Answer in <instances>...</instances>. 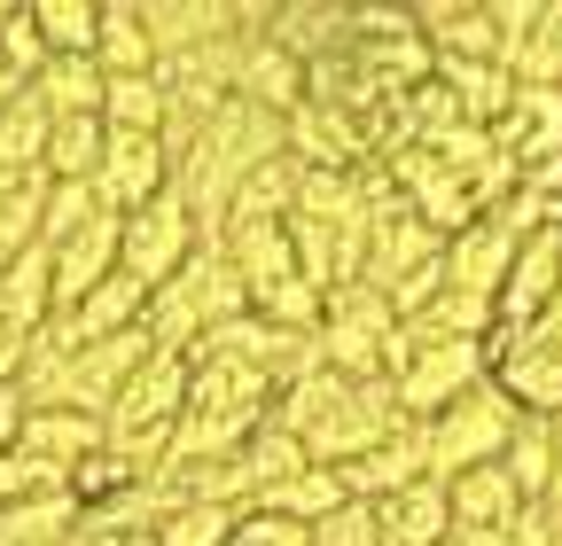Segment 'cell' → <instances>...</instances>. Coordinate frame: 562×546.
Masks as SVG:
<instances>
[{
  "mask_svg": "<svg viewBox=\"0 0 562 546\" xmlns=\"http://www.w3.org/2000/svg\"><path fill=\"white\" fill-rule=\"evenodd\" d=\"M398 422H406V414H398V398H391L383 375H375V383H351V375L313 367L305 383H290V390L273 398V430H290V437L313 453V468H344V460L375 453Z\"/></svg>",
  "mask_w": 562,
  "mask_h": 546,
  "instance_id": "obj_1",
  "label": "cell"
},
{
  "mask_svg": "<svg viewBox=\"0 0 562 546\" xmlns=\"http://www.w3.org/2000/svg\"><path fill=\"white\" fill-rule=\"evenodd\" d=\"M250 305H243V282H235V265H227V250L220 242H195V258L172 273L165 289H149V328L165 352H195L211 328H227V320H243Z\"/></svg>",
  "mask_w": 562,
  "mask_h": 546,
  "instance_id": "obj_2",
  "label": "cell"
},
{
  "mask_svg": "<svg viewBox=\"0 0 562 546\" xmlns=\"http://www.w3.org/2000/svg\"><path fill=\"white\" fill-rule=\"evenodd\" d=\"M220 250H227L235 282H243V305L258 320H273V328H321V289L305 282L290 227H227Z\"/></svg>",
  "mask_w": 562,
  "mask_h": 546,
  "instance_id": "obj_3",
  "label": "cell"
},
{
  "mask_svg": "<svg viewBox=\"0 0 562 546\" xmlns=\"http://www.w3.org/2000/svg\"><path fill=\"white\" fill-rule=\"evenodd\" d=\"M313 344H321V367L328 375H351V383H375L391 367V344H398V312L383 289L368 282H344L321 297V328H313Z\"/></svg>",
  "mask_w": 562,
  "mask_h": 546,
  "instance_id": "obj_4",
  "label": "cell"
},
{
  "mask_svg": "<svg viewBox=\"0 0 562 546\" xmlns=\"http://www.w3.org/2000/svg\"><path fill=\"white\" fill-rule=\"evenodd\" d=\"M516 406H508V390L501 383H476V390H461L446 414H430L422 422V445H430V476H469V468H492L508 453V437H516Z\"/></svg>",
  "mask_w": 562,
  "mask_h": 546,
  "instance_id": "obj_5",
  "label": "cell"
},
{
  "mask_svg": "<svg viewBox=\"0 0 562 546\" xmlns=\"http://www.w3.org/2000/svg\"><path fill=\"white\" fill-rule=\"evenodd\" d=\"M484 367L508 390L516 414L531 422H562V344L547 328H492L484 335Z\"/></svg>",
  "mask_w": 562,
  "mask_h": 546,
  "instance_id": "obj_6",
  "label": "cell"
},
{
  "mask_svg": "<svg viewBox=\"0 0 562 546\" xmlns=\"http://www.w3.org/2000/svg\"><path fill=\"white\" fill-rule=\"evenodd\" d=\"M195 242H203V227H195V212L165 187L157 203H140L133 219H117V273H133L140 289H165L172 273L195 258Z\"/></svg>",
  "mask_w": 562,
  "mask_h": 546,
  "instance_id": "obj_7",
  "label": "cell"
},
{
  "mask_svg": "<svg viewBox=\"0 0 562 546\" xmlns=\"http://www.w3.org/2000/svg\"><path fill=\"white\" fill-rule=\"evenodd\" d=\"M398 344H406V360H398V375H391V398H398L406 422L446 414L461 390H476V383L492 375V367H484V344H422V335H406V328H398Z\"/></svg>",
  "mask_w": 562,
  "mask_h": 546,
  "instance_id": "obj_8",
  "label": "cell"
},
{
  "mask_svg": "<svg viewBox=\"0 0 562 546\" xmlns=\"http://www.w3.org/2000/svg\"><path fill=\"white\" fill-rule=\"evenodd\" d=\"M94 203L110 219H133L140 203H157L172 187V149H165V133H110L102 141V164H94Z\"/></svg>",
  "mask_w": 562,
  "mask_h": 546,
  "instance_id": "obj_9",
  "label": "cell"
},
{
  "mask_svg": "<svg viewBox=\"0 0 562 546\" xmlns=\"http://www.w3.org/2000/svg\"><path fill=\"white\" fill-rule=\"evenodd\" d=\"M336 476H344V492L360 500V508H375V500H391V492L422 485V476H430V445H422V422H398V430H391L375 453L344 460Z\"/></svg>",
  "mask_w": 562,
  "mask_h": 546,
  "instance_id": "obj_10",
  "label": "cell"
},
{
  "mask_svg": "<svg viewBox=\"0 0 562 546\" xmlns=\"http://www.w3.org/2000/svg\"><path fill=\"white\" fill-rule=\"evenodd\" d=\"M508 265H516V235L501 227V219H469L461 235H446V289H461V297H501V282H508Z\"/></svg>",
  "mask_w": 562,
  "mask_h": 546,
  "instance_id": "obj_11",
  "label": "cell"
},
{
  "mask_svg": "<svg viewBox=\"0 0 562 546\" xmlns=\"http://www.w3.org/2000/svg\"><path fill=\"white\" fill-rule=\"evenodd\" d=\"M140 24H149L157 62H172V55H195L211 39L243 32V9H227V0H140Z\"/></svg>",
  "mask_w": 562,
  "mask_h": 546,
  "instance_id": "obj_12",
  "label": "cell"
},
{
  "mask_svg": "<svg viewBox=\"0 0 562 546\" xmlns=\"http://www.w3.org/2000/svg\"><path fill=\"white\" fill-rule=\"evenodd\" d=\"M47 258H55V312H70L94 282H110V273H117V219H110V212H94L79 235L55 242Z\"/></svg>",
  "mask_w": 562,
  "mask_h": 546,
  "instance_id": "obj_13",
  "label": "cell"
},
{
  "mask_svg": "<svg viewBox=\"0 0 562 546\" xmlns=\"http://www.w3.org/2000/svg\"><path fill=\"white\" fill-rule=\"evenodd\" d=\"M375 531H383V546H446V538H453L446 476H422V485L375 500Z\"/></svg>",
  "mask_w": 562,
  "mask_h": 546,
  "instance_id": "obj_14",
  "label": "cell"
},
{
  "mask_svg": "<svg viewBox=\"0 0 562 546\" xmlns=\"http://www.w3.org/2000/svg\"><path fill=\"white\" fill-rule=\"evenodd\" d=\"M110 437H102V422L94 414H70V406H32L24 414V437H16V453H32L40 468H55V476H70L87 453H102Z\"/></svg>",
  "mask_w": 562,
  "mask_h": 546,
  "instance_id": "obj_15",
  "label": "cell"
},
{
  "mask_svg": "<svg viewBox=\"0 0 562 546\" xmlns=\"http://www.w3.org/2000/svg\"><path fill=\"white\" fill-rule=\"evenodd\" d=\"M55 320V258L47 250H24L16 265H0V328L32 344V335Z\"/></svg>",
  "mask_w": 562,
  "mask_h": 546,
  "instance_id": "obj_16",
  "label": "cell"
},
{
  "mask_svg": "<svg viewBox=\"0 0 562 546\" xmlns=\"http://www.w3.org/2000/svg\"><path fill=\"white\" fill-rule=\"evenodd\" d=\"M297 187H305V164L281 149V157H266L243 187H235V203H227V227H290V212H297ZM220 227V235H227Z\"/></svg>",
  "mask_w": 562,
  "mask_h": 546,
  "instance_id": "obj_17",
  "label": "cell"
},
{
  "mask_svg": "<svg viewBox=\"0 0 562 546\" xmlns=\"http://www.w3.org/2000/svg\"><path fill=\"white\" fill-rule=\"evenodd\" d=\"M446 508H453V531H508L524 515V492L508 485V468H469V476H446Z\"/></svg>",
  "mask_w": 562,
  "mask_h": 546,
  "instance_id": "obj_18",
  "label": "cell"
},
{
  "mask_svg": "<svg viewBox=\"0 0 562 546\" xmlns=\"http://www.w3.org/2000/svg\"><path fill=\"white\" fill-rule=\"evenodd\" d=\"M94 71H102V79L157 71V47H149V24H140V0H102V24H94Z\"/></svg>",
  "mask_w": 562,
  "mask_h": 546,
  "instance_id": "obj_19",
  "label": "cell"
},
{
  "mask_svg": "<svg viewBox=\"0 0 562 546\" xmlns=\"http://www.w3.org/2000/svg\"><path fill=\"white\" fill-rule=\"evenodd\" d=\"M47 125H70V117H102V71L87 55H47V71L32 79Z\"/></svg>",
  "mask_w": 562,
  "mask_h": 546,
  "instance_id": "obj_20",
  "label": "cell"
},
{
  "mask_svg": "<svg viewBox=\"0 0 562 546\" xmlns=\"http://www.w3.org/2000/svg\"><path fill=\"white\" fill-rule=\"evenodd\" d=\"M235 468H243V492H250V508H258L266 492H281V485H290L297 468H313V453H305L290 430H273V422H266V430H258V437L235 453Z\"/></svg>",
  "mask_w": 562,
  "mask_h": 546,
  "instance_id": "obj_21",
  "label": "cell"
},
{
  "mask_svg": "<svg viewBox=\"0 0 562 546\" xmlns=\"http://www.w3.org/2000/svg\"><path fill=\"white\" fill-rule=\"evenodd\" d=\"M344 500H351V492H344V476H336V468H297L281 492H266V500H258V515H281V523L313 531V523H328Z\"/></svg>",
  "mask_w": 562,
  "mask_h": 546,
  "instance_id": "obj_22",
  "label": "cell"
},
{
  "mask_svg": "<svg viewBox=\"0 0 562 546\" xmlns=\"http://www.w3.org/2000/svg\"><path fill=\"white\" fill-rule=\"evenodd\" d=\"M102 141H110L102 117H70V125H55V133H47V157H40V180H55V187H87L94 164H102Z\"/></svg>",
  "mask_w": 562,
  "mask_h": 546,
  "instance_id": "obj_23",
  "label": "cell"
},
{
  "mask_svg": "<svg viewBox=\"0 0 562 546\" xmlns=\"http://www.w3.org/2000/svg\"><path fill=\"white\" fill-rule=\"evenodd\" d=\"M47 110H40V94L24 87L9 110H0V172H9V180H32L40 172V157H47Z\"/></svg>",
  "mask_w": 562,
  "mask_h": 546,
  "instance_id": "obj_24",
  "label": "cell"
},
{
  "mask_svg": "<svg viewBox=\"0 0 562 546\" xmlns=\"http://www.w3.org/2000/svg\"><path fill=\"white\" fill-rule=\"evenodd\" d=\"M102 125L110 133H165V79L157 71L102 79Z\"/></svg>",
  "mask_w": 562,
  "mask_h": 546,
  "instance_id": "obj_25",
  "label": "cell"
},
{
  "mask_svg": "<svg viewBox=\"0 0 562 546\" xmlns=\"http://www.w3.org/2000/svg\"><path fill=\"white\" fill-rule=\"evenodd\" d=\"M501 468H508V485L524 492V508H547V476H554V422H516V437H508V453H501Z\"/></svg>",
  "mask_w": 562,
  "mask_h": 546,
  "instance_id": "obj_26",
  "label": "cell"
},
{
  "mask_svg": "<svg viewBox=\"0 0 562 546\" xmlns=\"http://www.w3.org/2000/svg\"><path fill=\"white\" fill-rule=\"evenodd\" d=\"M243 508H211V500H172L165 523L149 531V546H235Z\"/></svg>",
  "mask_w": 562,
  "mask_h": 546,
  "instance_id": "obj_27",
  "label": "cell"
},
{
  "mask_svg": "<svg viewBox=\"0 0 562 546\" xmlns=\"http://www.w3.org/2000/svg\"><path fill=\"white\" fill-rule=\"evenodd\" d=\"M32 24H40L47 55H87V62H94V24H102V0H32Z\"/></svg>",
  "mask_w": 562,
  "mask_h": 546,
  "instance_id": "obj_28",
  "label": "cell"
},
{
  "mask_svg": "<svg viewBox=\"0 0 562 546\" xmlns=\"http://www.w3.org/2000/svg\"><path fill=\"white\" fill-rule=\"evenodd\" d=\"M40 219H47V180H16L0 195V265H16L24 250H40Z\"/></svg>",
  "mask_w": 562,
  "mask_h": 546,
  "instance_id": "obj_29",
  "label": "cell"
},
{
  "mask_svg": "<svg viewBox=\"0 0 562 546\" xmlns=\"http://www.w3.org/2000/svg\"><path fill=\"white\" fill-rule=\"evenodd\" d=\"M0 62H9L24 87L47 71V39H40V24H32V0H0Z\"/></svg>",
  "mask_w": 562,
  "mask_h": 546,
  "instance_id": "obj_30",
  "label": "cell"
},
{
  "mask_svg": "<svg viewBox=\"0 0 562 546\" xmlns=\"http://www.w3.org/2000/svg\"><path fill=\"white\" fill-rule=\"evenodd\" d=\"M102 212V203H94V187H55L47 180V219H40V250H55V242H70V235H79L87 219Z\"/></svg>",
  "mask_w": 562,
  "mask_h": 546,
  "instance_id": "obj_31",
  "label": "cell"
},
{
  "mask_svg": "<svg viewBox=\"0 0 562 546\" xmlns=\"http://www.w3.org/2000/svg\"><path fill=\"white\" fill-rule=\"evenodd\" d=\"M305 546H383V531H375V508L344 500L328 523H313V538H305Z\"/></svg>",
  "mask_w": 562,
  "mask_h": 546,
  "instance_id": "obj_32",
  "label": "cell"
},
{
  "mask_svg": "<svg viewBox=\"0 0 562 546\" xmlns=\"http://www.w3.org/2000/svg\"><path fill=\"white\" fill-rule=\"evenodd\" d=\"M24 414H32V406H24V390H16V383H0V453H16Z\"/></svg>",
  "mask_w": 562,
  "mask_h": 546,
  "instance_id": "obj_33",
  "label": "cell"
},
{
  "mask_svg": "<svg viewBox=\"0 0 562 546\" xmlns=\"http://www.w3.org/2000/svg\"><path fill=\"white\" fill-rule=\"evenodd\" d=\"M16 367H24V344H16L9 328H0V383H16Z\"/></svg>",
  "mask_w": 562,
  "mask_h": 546,
  "instance_id": "obj_34",
  "label": "cell"
},
{
  "mask_svg": "<svg viewBox=\"0 0 562 546\" xmlns=\"http://www.w3.org/2000/svg\"><path fill=\"white\" fill-rule=\"evenodd\" d=\"M446 546H516V538H508V531H453Z\"/></svg>",
  "mask_w": 562,
  "mask_h": 546,
  "instance_id": "obj_35",
  "label": "cell"
},
{
  "mask_svg": "<svg viewBox=\"0 0 562 546\" xmlns=\"http://www.w3.org/2000/svg\"><path fill=\"white\" fill-rule=\"evenodd\" d=\"M547 508H562V422H554V476H547Z\"/></svg>",
  "mask_w": 562,
  "mask_h": 546,
  "instance_id": "obj_36",
  "label": "cell"
},
{
  "mask_svg": "<svg viewBox=\"0 0 562 546\" xmlns=\"http://www.w3.org/2000/svg\"><path fill=\"white\" fill-rule=\"evenodd\" d=\"M531 328H547V335H554V344H562V289H554V297H547V312H539V320H531Z\"/></svg>",
  "mask_w": 562,
  "mask_h": 546,
  "instance_id": "obj_37",
  "label": "cell"
},
{
  "mask_svg": "<svg viewBox=\"0 0 562 546\" xmlns=\"http://www.w3.org/2000/svg\"><path fill=\"white\" fill-rule=\"evenodd\" d=\"M16 94H24V79H16V71H9V62H0V110H9V102H16Z\"/></svg>",
  "mask_w": 562,
  "mask_h": 546,
  "instance_id": "obj_38",
  "label": "cell"
},
{
  "mask_svg": "<svg viewBox=\"0 0 562 546\" xmlns=\"http://www.w3.org/2000/svg\"><path fill=\"white\" fill-rule=\"evenodd\" d=\"M110 546H149V538H110Z\"/></svg>",
  "mask_w": 562,
  "mask_h": 546,
  "instance_id": "obj_39",
  "label": "cell"
},
{
  "mask_svg": "<svg viewBox=\"0 0 562 546\" xmlns=\"http://www.w3.org/2000/svg\"><path fill=\"white\" fill-rule=\"evenodd\" d=\"M9 187H16V180H9V172H0V195H9Z\"/></svg>",
  "mask_w": 562,
  "mask_h": 546,
  "instance_id": "obj_40",
  "label": "cell"
},
{
  "mask_svg": "<svg viewBox=\"0 0 562 546\" xmlns=\"http://www.w3.org/2000/svg\"><path fill=\"white\" fill-rule=\"evenodd\" d=\"M554 242H562V227H554Z\"/></svg>",
  "mask_w": 562,
  "mask_h": 546,
  "instance_id": "obj_41",
  "label": "cell"
}]
</instances>
